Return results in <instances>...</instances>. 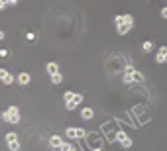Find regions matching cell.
I'll return each mask as SVG.
<instances>
[{
    "instance_id": "26",
    "label": "cell",
    "mask_w": 167,
    "mask_h": 151,
    "mask_svg": "<svg viewBox=\"0 0 167 151\" xmlns=\"http://www.w3.org/2000/svg\"><path fill=\"white\" fill-rule=\"evenodd\" d=\"M6 2H8V6H10V4H18V0H6Z\"/></svg>"
},
{
    "instance_id": "3",
    "label": "cell",
    "mask_w": 167,
    "mask_h": 151,
    "mask_svg": "<svg viewBox=\"0 0 167 151\" xmlns=\"http://www.w3.org/2000/svg\"><path fill=\"white\" fill-rule=\"evenodd\" d=\"M116 138H118V141H120V145L124 147V149H130V147H132V143H134V141L130 139V138H128V135H126L124 132H118V135H116Z\"/></svg>"
},
{
    "instance_id": "10",
    "label": "cell",
    "mask_w": 167,
    "mask_h": 151,
    "mask_svg": "<svg viewBox=\"0 0 167 151\" xmlns=\"http://www.w3.org/2000/svg\"><path fill=\"white\" fill-rule=\"evenodd\" d=\"M130 77H132V83H142V81H144V75L140 73V71H134Z\"/></svg>"
},
{
    "instance_id": "17",
    "label": "cell",
    "mask_w": 167,
    "mask_h": 151,
    "mask_svg": "<svg viewBox=\"0 0 167 151\" xmlns=\"http://www.w3.org/2000/svg\"><path fill=\"white\" fill-rule=\"evenodd\" d=\"M26 39L28 41H35V39H38V35H35L34 32H26Z\"/></svg>"
},
{
    "instance_id": "12",
    "label": "cell",
    "mask_w": 167,
    "mask_h": 151,
    "mask_svg": "<svg viewBox=\"0 0 167 151\" xmlns=\"http://www.w3.org/2000/svg\"><path fill=\"white\" fill-rule=\"evenodd\" d=\"M69 102H73L75 106H79L83 102V94H73V100H69Z\"/></svg>"
},
{
    "instance_id": "22",
    "label": "cell",
    "mask_w": 167,
    "mask_h": 151,
    "mask_svg": "<svg viewBox=\"0 0 167 151\" xmlns=\"http://www.w3.org/2000/svg\"><path fill=\"white\" fill-rule=\"evenodd\" d=\"M6 75H8V71H6V69H0V81H2Z\"/></svg>"
},
{
    "instance_id": "27",
    "label": "cell",
    "mask_w": 167,
    "mask_h": 151,
    "mask_svg": "<svg viewBox=\"0 0 167 151\" xmlns=\"http://www.w3.org/2000/svg\"><path fill=\"white\" fill-rule=\"evenodd\" d=\"M2 39H4V32H2V30H0V41H2Z\"/></svg>"
},
{
    "instance_id": "24",
    "label": "cell",
    "mask_w": 167,
    "mask_h": 151,
    "mask_svg": "<svg viewBox=\"0 0 167 151\" xmlns=\"http://www.w3.org/2000/svg\"><path fill=\"white\" fill-rule=\"evenodd\" d=\"M6 6H8V2H6V0H0V10L6 8Z\"/></svg>"
},
{
    "instance_id": "20",
    "label": "cell",
    "mask_w": 167,
    "mask_h": 151,
    "mask_svg": "<svg viewBox=\"0 0 167 151\" xmlns=\"http://www.w3.org/2000/svg\"><path fill=\"white\" fill-rule=\"evenodd\" d=\"M132 73H124V83L126 84H132V77H130Z\"/></svg>"
},
{
    "instance_id": "2",
    "label": "cell",
    "mask_w": 167,
    "mask_h": 151,
    "mask_svg": "<svg viewBox=\"0 0 167 151\" xmlns=\"http://www.w3.org/2000/svg\"><path fill=\"white\" fill-rule=\"evenodd\" d=\"M2 120L8 122V124H18V122H20V112H18V108H16V106H8V108L4 110V114H2Z\"/></svg>"
},
{
    "instance_id": "8",
    "label": "cell",
    "mask_w": 167,
    "mask_h": 151,
    "mask_svg": "<svg viewBox=\"0 0 167 151\" xmlns=\"http://www.w3.org/2000/svg\"><path fill=\"white\" fill-rule=\"evenodd\" d=\"M94 116V110H92V108H83V110H81V118L83 120H91Z\"/></svg>"
},
{
    "instance_id": "9",
    "label": "cell",
    "mask_w": 167,
    "mask_h": 151,
    "mask_svg": "<svg viewBox=\"0 0 167 151\" xmlns=\"http://www.w3.org/2000/svg\"><path fill=\"white\" fill-rule=\"evenodd\" d=\"M47 73L49 75H55V73H59V65H57V63H47Z\"/></svg>"
},
{
    "instance_id": "19",
    "label": "cell",
    "mask_w": 167,
    "mask_h": 151,
    "mask_svg": "<svg viewBox=\"0 0 167 151\" xmlns=\"http://www.w3.org/2000/svg\"><path fill=\"white\" fill-rule=\"evenodd\" d=\"M59 149H61V151H75V149H73V145H69V143H63Z\"/></svg>"
},
{
    "instance_id": "11",
    "label": "cell",
    "mask_w": 167,
    "mask_h": 151,
    "mask_svg": "<svg viewBox=\"0 0 167 151\" xmlns=\"http://www.w3.org/2000/svg\"><path fill=\"white\" fill-rule=\"evenodd\" d=\"M14 81H16V77H14V75H10V73H8V75H6L4 78H2V83H4V84H12Z\"/></svg>"
},
{
    "instance_id": "15",
    "label": "cell",
    "mask_w": 167,
    "mask_h": 151,
    "mask_svg": "<svg viewBox=\"0 0 167 151\" xmlns=\"http://www.w3.org/2000/svg\"><path fill=\"white\" fill-rule=\"evenodd\" d=\"M67 138H77V128H67Z\"/></svg>"
},
{
    "instance_id": "7",
    "label": "cell",
    "mask_w": 167,
    "mask_h": 151,
    "mask_svg": "<svg viewBox=\"0 0 167 151\" xmlns=\"http://www.w3.org/2000/svg\"><path fill=\"white\" fill-rule=\"evenodd\" d=\"M154 47H155V43H154V41H149V39L142 43V51H144V53H149V51H154Z\"/></svg>"
},
{
    "instance_id": "5",
    "label": "cell",
    "mask_w": 167,
    "mask_h": 151,
    "mask_svg": "<svg viewBox=\"0 0 167 151\" xmlns=\"http://www.w3.org/2000/svg\"><path fill=\"white\" fill-rule=\"evenodd\" d=\"M16 78H18V83H20V84H24V86H26V84H30V81H32L30 73H26V71H24V73H20Z\"/></svg>"
},
{
    "instance_id": "13",
    "label": "cell",
    "mask_w": 167,
    "mask_h": 151,
    "mask_svg": "<svg viewBox=\"0 0 167 151\" xmlns=\"http://www.w3.org/2000/svg\"><path fill=\"white\" fill-rule=\"evenodd\" d=\"M63 81V77H61V73H55V75H51V83L53 84H59Z\"/></svg>"
},
{
    "instance_id": "18",
    "label": "cell",
    "mask_w": 167,
    "mask_h": 151,
    "mask_svg": "<svg viewBox=\"0 0 167 151\" xmlns=\"http://www.w3.org/2000/svg\"><path fill=\"white\" fill-rule=\"evenodd\" d=\"M73 94H75V92H71V90H67V92H65V94H63L65 102H69V100H73Z\"/></svg>"
},
{
    "instance_id": "21",
    "label": "cell",
    "mask_w": 167,
    "mask_h": 151,
    "mask_svg": "<svg viewBox=\"0 0 167 151\" xmlns=\"http://www.w3.org/2000/svg\"><path fill=\"white\" fill-rule=\"evenodd\" d=\"M124 73H134V67H132V65H126V69H124Z\"/></svg>"
},
{
    "instance_id": "1",
    "label": "cell",
    "mask_w": 167,
    "mask_h": 151,
    "mask_svg": "<svg viewBox=\"0 0 167 151\" xmlns=\"http://www.w3.org/2000/svg\"><path fill=\"white\" fill-rule=\"evenodd\" d=\"M114 24H116V33L126 35L134 28V16H130V14H118L114 18Z\"/></svg>"
},
{
    "instance_id": "14",
    "label": "cell",
    "mask_w": 167,
    "mask_h": 151,
    "mask_svg": "<svg viewBox=\"0 0 167 151\" xmlns=\"http://www.w3.org/2000/svg\"><path fill=\"white\" fill-rule=\"evenodd\" d=\"M8 149H10V151H18V149H20V141H18V139H16V141H10V143H8Z\"/></svg>"
},
{
    "instance_id": "25",
    "label": "cell",
    "mask_w": 167,
    "mask_h": 151,
    "mask_svg": "<svg viewBox=\"0 0 167 151\" xmlns=\"http://www.w3.org/2000/svg\"><path fill=\"white\" fill-rule=\"evenodd\" d=\"M8 55V51H6V49H0V57H6Z\"/></svg>"
},
{
    "instance_id": "6",
    "label": "cell",
    "mask_w": 167,
    "mask_h": 151,
    "mask_svg": "<svg viewBox=\"0 0 167 151\" xmlns=\"http://www.w3.org/2000/svg\"><path fill=\"white\" fill-rule=\"evenodd\" d=\"M49 143H51V147H57V149H59V147L63 145V139L59 138V135H51V138H49Z\"/></svg>"
},
{
    "instance_id": "16",
    "label": "cell",
    "mask_w": 167,
    "mask_h": 151,
    "mask_svg": "<svg viewBox=\"0 0 167 151\" xmlns=\"http://www.w3.org/2000/svg\"><path fill=\"white\" fill-rule=\"evenodd\" d=\"M16 139H18V135L14 133V132H10V133H6V141H8V143H10V141H16Z\"/></svg>"
},
{
    "instance_id": "23",
    "label": "cell",
    "mask_w": 167,
    "mask_h": 151,
    "mask_svg": "<svg viewBox=\"0 0 167 151\" xmlns=\"http://www.w3.org/2000/svg\"><path fill=\"white\" fill-rule=\"evenodd\" d=\"M161 18L167 20V6H165V8H161Z\"/></svg>"
},
{
    "instance_id": "4",
    "label": "cell",
    "mask_w": 167,
    "mask_h": 151,
    "mask_svg": "<svg viewBox=\"0 0 167 151\" xmlns=\"http://www.w3.org/2000/svg\"><path fill=\"white\" fill-rule=\"evenodd\" d=\"M155 61H157V63H167V45H161V47L157 49Z\"/></svg>"
}]
</instances>
